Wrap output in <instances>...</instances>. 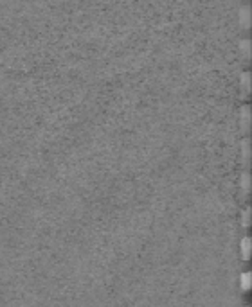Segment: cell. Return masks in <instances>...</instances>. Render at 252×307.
Returning a JSON list of instances; mask_svg holds the SVG:
<instances>
[{
	"label": "cell",
	"instance_id": "6da1fadb",
	"mask_svg": "<svg viewBox=\"0 0 252 307\" xmlns=\"http://www.w3.org/2000/svg\"><path fill=\"white\" fill-rule=\"evenodd\" d=\"M249 244H250V239L245 237V239H243V243H241V246H243V253H245V255H249Z\"/></svg>",
	"mask_w": 252,
	"mask_h": 307
},
{
	"label": "cell",
	"instance_id": "7a4b0ae2",
	"mask_svg": "<svg viewBox=\"0 0 252 307\" xmlns=\"http://www.w3.org/2000/svg\"><path fill=\"white\" fill-rule=\"evenodd\" d=\"M241 282H243V287H249V284H250V275H249V273H243Z\"/></svg>",
	"mask_w": 252,
	"mask_h": 307
}]
</instances>
